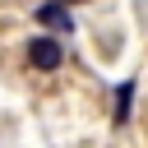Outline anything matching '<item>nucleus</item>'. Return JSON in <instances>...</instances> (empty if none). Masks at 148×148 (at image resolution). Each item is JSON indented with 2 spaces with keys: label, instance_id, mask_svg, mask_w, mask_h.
<instances>
[{
  "label": "nucleus",
  "instance_id": "7ed1b4c3",
  "mask_svg": "<svg viewBox=\"0 0 148 148\" xmlns=\"http://www.w3.org/2000/svg\"><path fill=\"white\" fill-rule=\"evenodd\" d=\"M130 102H134V83H120V88H116V111H111V120H116V125H125V120H130Z\"/></svg>",
  "mask_w": 148,
  "mask_h": 148
},
{
  "label": "nucleus",
  "instance_id": "f03ea898",
  "mask_svg": "<svg viewBox=\"0 0 148 148\" xmlns=\"http://www.w3.org/2000/svg\"><path fill=\"white\" fill-rule=\"evenodd\" d=\"M37 23H46V28H56V32H69V14H65V5H60V0H56V5L46 0V5L37 9Z\"/></svg>",
  "mask_w": 148,
  "mask_h": 148
},
{
  "label": "nucleus",
  "instance_id": "f257e3e1",
  "mask_svg": "<svg viewBox=\"0 0 148 148\" xmlns=\"http://www.w3.org/2000/svg\"><path fill=\"white\" fill-rule=\"evenodd\" d=\"M60 60H65V51H60L56 37H32V42H28V65H32L37 74H56Z\"/></svg>",
  "mask_w": 148,
  "mask_h": 148
}]
</instances>
